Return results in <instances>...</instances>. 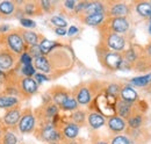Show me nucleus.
I'll return each instance as SVG.
<instances>
[{
  "label": "nucleus",
  "instance_id": "obj_10",
  "mask_svg": "<svg viewBox=\"0 0 151 144\" xmlns=\"http://www.w3.org/2000/svg\"><path fill=\"white\" fill-rule=\"evenodd\" d=\"M128 13H129L128 6L124 4H115L111 7V11H109V14L115 18H122V17L124 18V15H127Z\"/></svg>",
  "mask_w": 151,
  "mask_h": 144
},
{
  "label": "nucleus",
  "instance_id": "obj_24",
  "mask_svg": "<svg viewBox=\"0 0 151 144\" xmlns=\"http://www.w3.org/2000/svg\"><path fill=\"white\" fill-rule=\"evenodd\" d=\"M56 45V43L54 41H49V40H43L41 43H40V49L42 51V55H47L49 54L54 47Z\"/></svg>",
  "mask_w": 151,
  "mask_h": 144
},
{
  "label": "nucleus",
  "instance_id": "obj_47",
  "mask_svg": "<svg viewBox=\"0 0 151 144\" xmlns=\"http://www.w3.org/2000/svg\"><path fill=\"white\" fill-rule=\"evenodd\" d=\"M96 144H107L106 142H99V143H96Z\"/></svg>",
  "mask_w": 151,
  "mask_h": 144
},
{
  "label": "nucleus",
  "instance_id": "obj_40",
  "mask_svg": "<svg viewBox=\"0 0 151 144\" xmlns=\"http://www.w3.org/2000/svg\"><path fill=\"white\" fill-rule=\"evenodd\" d=\"M47 80H48V78H47L44 74H41V73H35V81H36L37 84H41V83L47 81Z\"/></svg>",
  "mask_w": 151,
  "mask_h": 144
},
{
  "label": "nucleus",
  "instance_id": "obj_43",
  "mask_svg": "<svg viewBox=\"0 0 151 144\" xmlns=\"http://www.w3.org/2000/svg\"><path fill=\"white\" fill-rule=\"evenodd\" d=\"M76 33H78V28L75 27V26H72V27H70V29H69V32H68V35L72 36V35H75Z\"/></svg>",
  "mask_w": 151,
  "mask_h": 144
},
{
  "label": "nucleus",
  "instance_id": "obj_2",
  "mask_svg": "<svg viewBox=\"0 0 151 144\" xmlns=\"http://www.w3.org/2000/svg\"><path fill=\"white\" fill-rule=\"evenodd\" d=\"M122 63V57L121 55L117 53H106V55L104 56V64L105 66H107L111 70H116L120 68Z\"/></svg>",
  "mask_w": 151,
  "mask_h": 144
},
{
  "label": "nucleus",
  "instance_id": "obj_44",
  "mask_svg": "<svg viewBox=\"0 0 151 144\" xmlns=\"http://www.w3.org/2000/svg\"><path fill=\"white\" fill-rule=\"evenodd\" d=\"M147 55H148V57L151 58V42L148 44V48H147Z\"/></svg>",
  "mask_w": 151,
  "mask_h": 144
},
{
  "label": "nucleus",
  "instance_id": "obj_33",
  "mask_svg": "<svg viewBox=\"0 0 151 144\" xmlns=\"http://www.w3.org/2000/svg\"><path fill=\"white\" fill-rule=\"evenodd\" d=\"M29 55H30V57H34V58L42 57V51L40 49V45H37V44L32 45L30 49H29Z\"/></svg>",
  "mask_w": 151,
  "mask_h": 144
},
{
  "label": "nucleus",
  "instance_id": "obj_34",
  "mask_svg": "<svg viewBox=\"0 0 151 144\" xmlns=\"http://www.w3.org/2000/svg\"><path fill=\"white\" fill-rule=\"evenodd\" d=\"M17 142H18V138L12 132L6 134L5 137H4V144H17Z\"/></svg>",
  "mask_w": 151,
  "mask_h": 144
},
{
  "label": "nucleus",
  "instance_id": "obj_9",
  "mask_svg": "<svg viewBox=\"0 0 151 144\" xmlns=\"http://www.w3.org/2000/svg\"><path fill=\"white\" fill-rule=\"evenodd\" d=\"M108 127H109V129H111L112 131H114V132H120V131L124 130V128H126V122H124V120H123L122 117L113 115V116H111L109 120H108Z\"/></svg>",
  "mask_w": 151,
  "mask_h": 144
},
{
  "label": "nucleus",
  "instance_id": "obj_35",
  "mask_svg": "<svg viewBox=\"0 0 151 144\" xmlns=\"http://www.w3.org/2000/svg\"><path fill=\"white\" fill-rule=\"evenodd\" d=\"M120 86L117 84H111L107 89V94L112 95V96H116L119 93H120Z\"/></svg>",
  "mask_w": 151,
  "mask_h": 144
},
{
  "label": "nucleus",
  "instance_id": "obj_22",
  "mask_svg": "<svg viewBox=\"0 0 151 144\" xmlns=\"http://www.w3.org/2000/svg\"><path fill=\"white\" fill-rule=\"evenodd\" d=\"M63 132L65 135V137L68 138H75L77 137L78 132H79V127L75 125V123H70L68 126H65V128L63 129Z\"/></svg>",
  "mask_w": 151,
  "mask_h": 144
},
{
  "label": "nucleus",
  "instance_id": "obj_13",
  "mask_svg": "<svg viewBox=\"0 0 151 144\" xmlns=\"http://www.w3.org/2000/svg\"><path fill=\"white\" fill-rule=\"evenodd\" d=\"M104 5L101 2H88L86 9H85V13L86 15H92V14H104Z\"/></svg>",
  "mask_w": 151,
  "mask_h": 144
},
{
  "label": "nucleus",
  "instance_id": "obj_3",
  "mask_svg": "<svg viewBox=\"0 0 151 144\" xmlns=\"http://www.w3.org/2000/svg\"><path fill=\"white\" fill-rule=\"evenodd\" d=\"M7 42H8V45L9 48L17 53V54H21L24 49V43H23V40L22 37L17 34V33H13V34H9L7 37Z\"/></svg>",
  "mask_w": 151,
  "mask_h": 144
},
{
  "label": "nucleus",
  "instance_id": "obj_39",
  "mask_svg": "<svg viewBox=\"0 0 151 144\" xmlns=\"http://www.w3.org/2000/svg\"><path fill=\"white\" fill-rule=\"evenodd\" d=\"M21 62L23 65H28V64H32V57L30 55L27 54V53H23L21 56Z\"/></svg>",
  "mask_w": 151,
  "mask_h": 144
},
{
  "label": "nucleus",
  "instance_id": "obj_46",
  "mask_svg": "<svg viewBox=\"0 0 151 144\" xmlns=\"http://www.w3.org/2000/svg\"><path fill=\"white\" fill-rule=\"evenodd\" d=\"M149 33H150V35H151V23H150V26H149Z\"/></svg>",
  "mask_w": 151,
  "mask_h": 144
},
{
  "label": "nucleus",
  "instance_id": "obj_27",
  "mask_svg": "<svg viewBox=\"0 0 151 144\" xmlns=\"http://www.w3.org/2000/svg\"><path fill=\"white\" fill-rule=\"evenodd\" d=\"M14 11V5L11 1H4L0 4V13L2 14H11Z\"/></svg>",
  "mask_w": 151,
  "mask_h": 144
},
{
  "label": "nucleus",
  "instance_id": "obj_7",
  "mask_svg": "<svg viewBox=\"0 0 151 144\" xmlns=\"http://www.w3.org/2000/svg\"><path fill=\"white\" fill-rule=\"evenodd\" d=\"M132 104L129 102H126L123 100H119L116 102V110L120 115V117L122 119H129L132 117Z\"/></svg>",
  "mask_w": 151,
  "mask_h": 144
},
{
  "label": "nucleus",
  "instance_id": "obj_32",
  "mask_svg": "<svg viewBox=\"0 0 151 144\" xmlns=\"http://www.w3.org/2000/svg\"><path fill=\"white\" fill-rule=\"evenodd\" d=\"M112 144H130V140L126 136L119 135V136H115L112 140Z\"/></svg>",
  "mask_w": 151,
  "mask_h": 144
},
{
  "label": "nucleus",
  "instance_id": "obj_11",
  "mask_svg": "<svg viewBox=\"0 0 151 144\" xmlns=\"http://www.w3.org/2000/svg\"><path fill=\"white\" fill-rule=\"evenodd\" d=\"M20 110L19 109H12L9 110L5 117H4V122L7 125V126H14L17 125L18 122L20 121Z\"/></svg>",
  "mask_w": 151,
  "mask_h": 144
},
{
  "label": "nucleus",
  "instance_id": "obj_31",
  "mask_svg": "<svg viewBox=\"0 0 151 144\" xmlns=\"http://www.w3.org/2000/svg\"><path fill=\"white\" fill-rule=\"evenodd\" d=\"M22 73L24 76H27V78H32V76H35V69L32 64L23 65L22 66Z\"/></svg>",
  "mask_w": 151,
  "mask_h": 144
},
{
  "label": "nucleus",
  "instance_id": "obj_41",
  "mask_svg": "<svg viewBox=\"0 0 151 144\" xmlns=\"http://www.w3.org/2000/svg\"><path fill=\"white\" fill-rule=\"evenodd\" d=\"M64 5H65V7H68L69 9H75L76 1L75 0H68V1L64 2Z\"/></svg>",
  "mask_w": 151,
  "mask_h": 144
},
{
  "label": "nucleus",
  "instance_id": "obj_6",
  "mask_svg": "<svg viewBox=\"0 0 151 144\" xmlns=\"http://www.w3.org/2000/svg\"><path fill=\"white\" fill-rule=\"evenodd\" d=\"M41 137L43 141H47V142H55L60 140V134L57 131L54 127L51 126H47L44 127L41 131Z\"/></svg>",
  "mask_w": 151,
  "mask_h": 144
},
{
  "label": "nucleus",
  "instance_id": "obj_49",
  "mask_svg": "<svg viewBox=\"0 0 151 144\" xmlns=\"http://www.w3.org/2000/svg\"><path fill=\"white\" fill-rule=\"evenodd\" d=\"M0 74H1V72H0Z\"/></svg>",
  "mask_w": 151,
  "mask_h": 144
},
{
  "label": "nucleus",
  "instance_id": "obj_19",
  "mask_svg": "<svg viewBox=\"0 0 151 144\" xmlns=\"http://www.w3.org/2000/svg\"><path fill=\"white\" fill-rule=\"evenodd\" d=\"M34 64H35V68L42 72H49L50 71V64L49 62L47 60V58H44L43 56L42 57H38L34 59Z\"/></svg>",
  "mask_w": 151,
  "mask_h": 144
},
{
  "label": "nucleus",
  "instance_id": "obj_16",
  "mask_svg": "<svg viewBox=\"0 0 151 144\" xmlns=\"http://www.w3.org/2000/svg\"><path fill=\"white\" fill-rule=\"evenodd\" d=\"M77 102L80 105H87L91 100V93L86 87H81L77 93Z\"/></svg>",
  "mask_w": 151,
  "mask_h": 144
},
{
  "label": "nucleus",
  "instance_id": "obj_21",
  "mask_svg": "<svg viewBox=\"0 0 151 144\" xmlns=\"http://www.w3.org/2000/svg\"><path fill=\"white\" fill-rule=\"evenodd\" d=\"M13 65V58L12 56L7 53L0 54V69L2 70H8Z\"/></svg>",
  "mask_w": 151,
  "mask_h": 144
},
{
  "label": "nucleus",
  "instance_id": "obj_20",
  "mask_svg": "<svg viewBox=\"0 0 151 144\" xmlns=\"http://www.w3.org/2000/svg\"><path fill=\"white\" fill-rule=\"evenodd\" d=\"M132 83L135 86H138V87H143V86H147L148 84L151 83V73L149 74H144V76H141V77H135L132 79Z\"/></svg>",
  "mask_w": 151,
  "mask_h": 144
},
{
  "label": "nucleus",
  "instance_id": "obj_37",
  "mask_svg": "<svg viewBox=\"0 0 151 144\" xmlns=\"http://www.w3.org/2000/svg\"><path fill=\"white\" fill-rule=\"evenodd\" d=\"M20 23L23 27H26V28H34L36 26V23L33 20H30V19H21L20 20Z\"/></svg>",
  "mask_w": 151,
  "mask_h": 144
},
{
  "label": "nucleus",
  "instance_id": "obj_42",
  "mask_svg": "<svg viewBox=\"0 0 151 144\" xmlns=\"http://www.w3.org/2000/svg\"><path fill=\"white\" fill-rule=\"evenodd\" d=\"M55 33H56L57 35H60V36L68 34V32H66L64 28H56V29H55Z\"/></svg>",
  "mask_w": 151,
  "mask_h": 144
},
{
  "label": "nucleus",
  "instance_id": "obj_18",
  "mask_svg": "<svg viewBox=\"0 0 151 144\" xmlns=\"http://www.w3.org/2000/svg\"><path fill=\"white\" fill-rule=\"evenodd\" d=\"M52 99H54V102H55V105H56V106L62 107V106L66 102V100L69 99V94H68V92H66V91H64V90L57 91V92L54 93Z\"/></svg>",
  "mask_w": 151,
  "mask_h": 144
},
{
  "label": "nucleus",
  "instance_id": "obj_4",
  "mask_svg": "<svg viewBox=\"0 0 151 144\" xmlns=\"http://www.w3.org/2000/svg\"><path fill=\"white\" fill-rule=\"evenodd\" d=\"M35 127V117L32 114H26L22 116V119H20L19 121V129L21 132L23 134H28Z\"/></svg>",
  "mask_w": 151,
  "mask_h": 144
},
{
  "label": "nucleus",
  "instance_id": "obj_17",
  "mask_svg": "<svg viewBox=\"0 0 151 144\" xmlns=\"http://www.w3.org/2000/svg\"><path fill=\"white\" fill-rule=\"evenodd\" d=\"M105 20L104 14H92V15H86L84 18V23L88 24V26H98L100 23H102Z\"/></svg>",
  "mask_w": 151,
  "mask_h": 144
},
{
  "label": "nucleus",
  "instance_id": "obj_48",
  "mask_svg": "<svg viewBox=\"0 0 151 144\" xmlns=\"http://www.w3.org/2000/svg\"><path fill=\"white\" fill-rule=\"evenodd\" d=\"M150 23H151V18H150Z\"/></svg>",
  "mask_w": 151,
  "mask_h": 144
},
{
  "label": "nucleus",
  "instance_id": "obj_5",
  "mask_svg": "<svg viewBox=\"0 0 151 144\" xmlns=\"http://www.w3.org/2000/svg\"><path fill=\"white\" fill-rule=\"evenodd\" d=\"M111 27L115 34L126 33L129 29V22L126 18H113L111 22Z\"/></svg>",
  "mask_w": 151,
  "mask_h": 144
},
{
  "label": "nucleus",
  "instance_id": "obj_26",
  "mask_svg": "<svg viewBox=\"0 0 151 144\" xmlns=\"http://www.w3.org/2000/svg\"><path fill=\"white\" fill-rule=\"evenodd\" d=\"M128 123H129V127L132 129H138L143 123V117L138 114H134L132 115V117L128 119Z\"/></svg>",
  "mask_w": 151,
  "mask_h": 144
},
{
  "label": "nucleus",
  "instance_id": "obj_8",
  "mask_svg": "<svg viewBox=\"0 0 151 144\" xmlns=\"http://www.w3.org/2000/svg\"><path fill=\"white\" fill-rule=\"evenodd\" d=\"M120 95H121V100H123L126 102H129V104H134L138 99V95H137L136 91L130 86H124L122 90L120 91Z\"/></svg>",
  "mask_w": 151,
  "mask_h": 144
},
{
  "label": "nucleus",
  "instance_id": "obj_29",
  "mask_svg": "<svg viewBox=\"0 0 151 144\" xmlns=\"http://www.w3.org/2000/svg\"><path fill=\"white\" fill-rule=\"evenodd\" d=\"M78 106V102H77V100L73 99V98H69L68 100H66V102L62 106L63 109H65V110H72V109H76Z\"/></svg>",
  "mask_w": 151,
  "mask_h": 144
},
{
  "label": "nucleus",
  "instance_id": "obj_38",
  "mask_svg": "<svg viewBox=\"0 0 151 144\" xmlns=\"http://www.w3.org/2000/svg\"><path fill=\"white\" fill-rule=\"evenodd\" d=\"M87 5H88V2H87V1H83V2H79L78 5H76L75 11L77 12V13H80V12H85V9H86Z\"/></svg>",
  "mask_w": 151,
  "mask_h": 144
},
{
  "label": "nucleus",
  "instance_id": "obj_28",
  "mask_svg": "<svg viewBox=\"0 0 151 144\" xmlns=\"http://www.w3.org/2000/svg\"><path fill=\"white\" fill-rule=\"evenodd\" d=\"M72 121H73L75 123H77V125H83L84 121H85V115H84V113L80 112V110L75 112V113L72 114Z\"/></svg>",
  "mask_w": 151,
  "mask_h": 144
},
{
  "label": "nucleus",
  "instance_id": "obj_14",
  "mask_svg": "<svg viewBox=\"0 0 151 144\" xmlns=\"http://www.w3.org/2000/svg\"><path fill=\"white\" fill-rule=\"evenodd\" d=\"M22 89L26 93L28 94H33L37 90V83L35 81V79L33 78H24L22 80Z\"/></svg>",
  "mask_w": 151,
  "mask_h": 144
},
{
  "label": "nucleus",
  "instance_id": "obj_25",
  "mask_svg": "<svg viewBox=\"0 0 151 144\" xmlns=\"http://www.w3.org/2000/svg\"><path fill=\"white\" fill-rule=\"evenodd\" d=\"M18 104V100L13 96H0V108L13 107Z\"/></svg>",
  "mask_w": 151,
  "mask_h": 144
},
{
  "label": "nucleus",
  "instance_id": "obj_36",
  "mask_svg": "<svg viewBox=\"0 0 151 144\" xmlns=\"http://www.w3.org/2000/svg\"><path fill=\"white\" fill-rule=\"evenodd\" d=\"M57 112H58V108H57L56 105H49L47 109H45V114H47V116H49V117H52V116H55L57 114Z\"/></svg>",
  "mask_w": 151,
  "mask_h": 144
},
{
  "label": "nucleus",
  "instance_id": "obj_30",
  "mask_svg": "<svg viewBox=\"0 0 151 144\" xmlns=\"http://www.w3.org/2000/svg\"><path fill=\"white\" fill-rule=\"evenodd\" d=\"M51 22L56 26L57 28H65L68 26V22L62 17H52L51 18Z\"/></svg>",
  "mask_w": 151,
  "mask_h": 144
},
{
  "label": "nucleus",
  "instance_id": "obj_23",
  "mask_svg": "<svg viewBox=\"0 0 151 144\" xmlns=\"http://www.w3.org/2000/svg\"><path fill=\"white\" fill-rule=\"evenodd\" d=\"M22 37H23V41L26 43H28L29 45H35L37 43V34H35L34 32H30V30H26L22 33Z\"/></svg>",
  "mask_w": 151,
  "mask_h": 144
},
{
  "label": "nucleus",
  "instance_id": "obj_45",
  "mask_svg": "<svg viewBox=\"0 0 151 144\" xmlns=\"http://www.w3.org/2000/svg\"><path fill=\"white\" fill-rule=\"evenodd\" d=\"M6 29H7V26H5V27H1V29H0V30L2 32V30H6Z\"/></svg>",
  "mask_w": 151,
  "mask_h": 144
},
{
  "label": "nucleus",
  "instance_id": "obj_12",
  "mask_svg": "<svg viewBox=\"0 0 151 144\" xmlns=\"http://www.w3.org/2000/svg\"><path fill=\"white\" fill-rule=\"evenodd\" d=\"M136 12L143 18H151V2L142 1L136 4Z\"/></svg>",
  "mask_w": 151,
  "mask_h": 144
},
{
  "label": "nucleus",
  "instance_id": "obj_1",
  "mask_svg": "<svg viewBox=\"0 0 151 144\" xmlns=\"http://www.w3.org/2000/svg\"><path fill=\"white\" fill-rule=\"evenodd\" d=\"M107 45L113 51H122L124 49L126 41L121 35L112 33V34H108V36H107Z\"/></svg>",
  "mask_w": 151,
  "mask_h": 144
},
{
  "label": "nucleus",
  "instance_id": "obj_15",
  "mask_svg": "<svg viewBox=\"0 0 151 144\" xmlns=\"http://www.w3.org/2000/svg\"><path fill=\"white\" fill-rule=\"evenodd\" d=\"M88 123L92 128L98 129V128H100V127H102L105 125V119H104L102 115H100L98 113H92L88 116Z\"/></svg>",
  "mask_w": 151,
  "mask_h": 144
}]
</instances>
